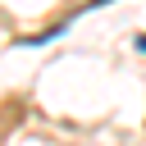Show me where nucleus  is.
<instances>
[{
	"mask_svg": "<svg viewBox=\"0 0 146 146\" xmlns=\"http://www.w3.org/2000/svg\"><path fill=\"white\" fill-rule=\"evenodd\" d=\"M137 46H141V50H146V36H137Z\"/></svg>",
	"mask_w": 146,
	"mask_h": 146,
	"instance_id": "nucleus-1",
	"label": "nucleus"
}]
</instances>
